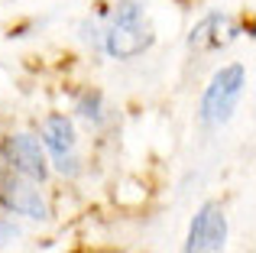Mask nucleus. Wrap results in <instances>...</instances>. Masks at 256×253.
<instances>
[{
    "label": "nucleus",
    "instance_id": "f257e3e1",
    "mask_svg": "<svg viewBox=\"0 0 256 253\" xmlns=\"http://www.w3.org/2000/svg\"><path fill=\"white\" fill-rule=\"evenodd\" d=\"M152 26L143 20V6L136 0H124L114 13V26L104 36V49L114 58H133L152 46Z\"/></svg>",
    "mask_w": 256,
    "mask_h": 253
},
{
    "label": "nucleus",
    "instance_id": "f03ea898",
    "mask_svg": "<svg viewBox=\"0 0 256 253\" xmlns=\"http://www.w3.org/2000/svg\"><path fill=\"white\" fill-rule=\"evenodd\" d=\"M244 84H246V72L244 65H224L218 75L211 78L204 98H201V120L208 126H220L230 120V114L237 110V101L244 94Z\"/></svg>",
    "mask_w": 256,
    "mask_h": 253
},
{
    "label": "nucleus",
    "instance_id": "7ed1b4c3",
    "mask_svg": "<svg viewBox=\"0 0 256 253\" xmlns=\"http://www.w3.org/2000/svg\"><path fill=\"white\" fill-rule=\"evenodd\" d=\"M227 244V214L220 204L208 202L198 208V214L192 218L188 228L185 253H224Z\"/></svg>",
    "mask_w": 256,
    "mask_h": 253
},
{
    "label": "nucleus",
    "instance_id": "20e7f679",
    "mask_svg": "<svg viewBox=\"0 0 256 253\" xmlns=\"http://www.w3.org/2000/svg\"><path fill=\"white\" fill-rule=\"evenodd\" d=\"M39 136L42 146L56 156V166L62 176H75L78 172V159H75V126L65 114H52L46 117L39 126Z\"/></svg>",
    "mask_w": 256,
    "mask_h": 253
},
{
    "label": "nucleus",
    "instance_id": "39448f33",
    "mask_svg": "<svg viewBox=\"0 0 256 253\" xmlns=\"http://www.w3.org/2000/svg\"><path fill=\"white\" fill-rule=\"evenodd\" d=\"M0 204L10 208L13 214H26V218H36V221L49 218L46 198L39 195L36 182L26 178V176H20V172H13V169H10V176L0 182Z\"/></svg>",
    "mask_w": 256,
    "mask_h": 253
},
{
    "label": "nucleus",
    "instance_id": "423d86ee",
    "mask_svg": "<svg viewBox=\"0 0 256 253\" xmlns=\"http://www.w3.org/2000/svg\"><path fill=\"white\" fill-rule=\"evenodd\" d=\"M4 152H6V159H10L13 172L32 178V182H46L49 166H46V152H42V140H39V136H32V133L6 136Z\"/></svg>",
    "mask_w": 256,
    "mask_h": 253
},
{
    "label": "nucleus",
    "instance_id": "0eeeda50",
    "mask_svg": "<svg viewBox=\"0 0 256 253\" xmlns=\"http://www.w3.org/2000/svg\"><path fill=\"white\" fill-rule=\"evenodd\" d=\"M98 104H100V94H91V98H84L82 104H78V114L88 117V120H98Z\"/></svg>",
    "mask_w": 256,
    "mask_h": 253
},
{
    "label": "nucleus",
    "instance_id": "6e6552de",
    "mask_svg": "<svg viewBox=\"0 0 256 253\" xmlns=\"http://www.w3.org/2000/svg\"><path fill=\"white\" fill-rule=\"evenodd\" d=\"M13 237H20V228H16V224H10V221H4V218H0V244H10Z\"/></svg>",
    "mask_w": 256,
    "mask_h": 253
},
{
    "label": "nucleus",
    "instance_id": "1a4fd4ad",
    "mask_svg": "<svg viewBox=\"0 0 256 253\" xmlns=\"http://www.w3.org/2000/svg\"><path fill=\"white\" fill-rule=\"evenodd\" d=\"M10 176V159H6V152H4V146H0V182Z\"/></svg>",
    "mask_w": 256,
    "mask_h": 253
}]
</instances>
